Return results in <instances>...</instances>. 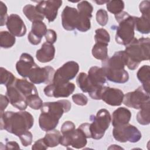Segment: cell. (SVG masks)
Wrapping results in <instances>:
<instances>
[{"instance_id": "25", "label": "cell", "mask_w": 150, "mask_h": 150, "mask_svg": "<svg viewBox=\"0 0 150 150\" xmlns=\"http://www.w3.org/2000/svg\"><path fill=\"white\" fill-rule=\"evenodd\" d=\"M137 76L138 80L142 84L143 88L149 93L150 84V67L148 65H144L138 70Z\"/></svg>"}, {"instance_id": "45", "label": "cell", "mask_w": 150, "mask_h": 150, "mask_svg": "<svg viewBox=\"0 0 150 150\" xmlns=\"http://www.w3.org/2000/svg\"><path fill=\"white\" fill-rule=\"evenodd\" d=\"M0 100H1V111H4V110L8 106L9 100L7 96H4L2 94L0 95Z\"/></svg>"}, {"instance_id": "47", "label": "cell", "mask_w": 150, "mask_h": 150, "mask_svg": "<svg viewBox=\"0 0 150 150\" xmlns=\"http://www.w3.org/2000/svg\"><path fill=\"white\" fill-rule=\"evenodd\" d=\"M108 1H96V2L97 4H98V5H101V4H103L107 3Z\"/></svg>"}, {"instance_id": "46", "label": "cell", "mask_w": 150, "mask_h": 150, "mask_svg": "<svg viewBox=\"0 0 150 150\" xmlns=\"http://www.w3.org/2000/svg\"><path fill=\"white\" fill-rule=\"evenodd\" d=\"M20 147L18 144L15 141H7L5 145L6 149H19Z\"/></svg>"}, {"instance_id": "6", "label": "cell", "mask_w": 150, "mask_h": 150, "mask_svg": "<svg viewBox=\"0 0 150 150\" xmlns=\"http://www.w3.org/2000/svg\"><path fill=\"white\" fill-rule=\"evenodd\" d=\"M90 120L92 121L89 126L91 138L94 139L102 138L111 121L110 112L104 108L100 109L96 115L90 116Z\"/></svg>"}, {"instance_id": "14", "label": "cell", "mask_w": 150, "mask_h": 150, "mask_svg": "<svg viewBox=\"0 0 150 150\" xmlns=\"http://www.w3.org/2000/svg\"><path fill=\"white\" fill-rule=\"evenodd\" d=\"M62 4V1L59 0L40 1L38 2L36 8L38 12L46 18L49 22H52L56 18L58 9Z\"/></svg>"}, {"instance_id": "33", "label": "cell", "mask_w": 150, "mask_h": 150, "mask_svg": "<svg viewBox=\"0 0 150 150\" xmlns=\"http://www.w3.org/2000/svg\"><path fill=\"white\" fill-rule=\"evenodd\" d=\"M124 8V3L121 0L108 1L107 2V10L112 14L117 15L122 12Z\"/></svg>"}, {"instance_id": "16", "label": "cell", "mask_w": 150, "mask_h": 150, "mask_svg": "<svg viewBox=\"0 0 150 150\" xmlns=\"http://www.w3.org/2000/svg\"><path fill=\"white\" fill-rule=\"evenodd\" d=\"M79 19L77 9L66 6L62 13V24L63 28L71 31L77 28Z\"/></svg>"}, {"instance_id": "23", "label": "cell", "mask_w": 150, "mask_h": 150, "mask_svg": "<svg viewBox=\"0 0 150 150\" xmlns=\"http://www.w3.org/2000/svg\"><path fill=\"white\" fill-rule=\"evenodd\" d=\"M55 55V48L52 44L45 42L41 48L36 51L37 60L41 63H47L52 61Z\"/></svg>"}, {"instance_id": "32", "label": "cell", "mask_w": 150, "mask_h": 150, "mask_svg": "<svg viewBox=\"0 0 150 150\" xmlns=\"http://www.w3.org/2000/svg\"><path fill=\"white\" fill-rule=\"evenodd\" d=\"M94 40L96 43H100L108 46L110 40V36L108 32L103 28H99L95 31Z\"/></svg>"}, {"instance_id": "13", "label": "cell", "mask_w": 150, "mask_h": 150, "mask_svg": "<svg viewBox=\"0 0 150 150\" xmlns=\"http://www.w3.org/2000/svg\"><path fill=\"white\" fill-rule=\"evenodd\" d=\"M54 73V69L51 66L40 67L37 66L31 70L28 77L33 84H47L53 81Z\"/></svg>"}, {"instance_id": "40", "label": "cell", "mask_w": 150, "mask_h": 150, "mask_svg": "<svg viewBox=\"0 0 150 150\" xmlns=\"http://www.w3.org/2000/svg\"><path fill=\"white\" fill-rule=\"evenodd\" d=\"M139 11L142 15L149 16V9H150V2L149 1H142L139 6Z\"/></svg>"}, {"instance_id": "11", "label": "cell", "mask_w": 150, "mask_h": 150, "mask_svg": "<svg viewBox=\"0 0 150 150\" xmlns=\"http://www.w3.org/2000/svg\"><path fill=\"white\" fill-rule=\"evenodd\" d=\"M60 144L67 147L71 146L76 149L84 147L87 144V137L79 128L70 132L63 134Z\"/></svg>"}, {"instance_id": "26", "label": "cell", "mask_w": 150, "mask_h": 150, "mask_svg": "<svg viewBox=\"0 0 150 150\" xmlns=\"http://www.w3.org/2000/svg\"><path fill=\"white\" fill-rule=\"evenodd\" d=\"M135 29L142 34H149L150 32L149 16L143 15L141 17L134 16Z\"/></svg>"}, {"instance_id": "28", "label": "cell", "mask_w": 150, "mask_h": 150, "mask_svg": "<svg viewBox=\"0 0 150 150\" xmlns=\"http://www.w3.org/2000/svg\"><path fill=\"white\" fill-rule=\"evenodd\" d=\"M62 135L57 129H53L47 131L43 138L48 147H55L57 146L61 141Z\"/></svg>"}, {"instance_id": "34", "label": "cell", "mask_w": 150, "mask_h": 150, "mask_svg": "<svg viewBox=\"0 0 150 150\" xmlns=\"http://www.w3.org/2000/svg\"><path fill=\"white\" fill-rule=\"evenodd\" d=\"M1 77L0 83L1 84L5 85L6 87L12 84L16 78L12 73L8 71L4 67H1Z\"/></svg>"}, {"instance_id": "44", "label": "cell", "mask_w": 150, "mask_h": 150, "mask_svg": "<svg viewBox=\"0 0 150 150\" xmlns=\"http://www.w3.org/2000/svg\"><path fill=\"white\" fill-rule=\"evenodd\" d=\"M89 126H90V123H83L79 127V128L80 129H81L83 131V132L84 133L87 138H91Z\"/></svg>"}, {"instance_id": "17", "label": "cell", "mask_w": 150, "mask_h": 150, "mask_svg": "<svg viewBox=\"0 0 150 150\" xmlns=\"http://www.w3.org/2000/svg\"><path fill=\"white\" fill-rule=\"evenodd\" d=\"M6 94L9 103L13 107L21 111L27 108L28 104L26 97L18 90L13 83L6 87Z\"/></svg>"}, {"instance_id": "3", "label": "cell", "mask_w": 150, "mask_h": 150, "mask_svg": "<svg viewBox=\"0 0 150 150\" xmlns=\"http://www.w3.org/2000/svg\"><path fill=\"white\" fill-rule=\"evenodd\" d=\"M150 39L149 38H134L127 45L124 51L125 66L131 70L136 69L143 60L149 59Z\"/></svg>"}, {"instance_id": "1", "label": "cell", "mask_w": 150, "mask_h": 150, "mask_svg": "<svg viewBox=\"0 0 150 150\" xmlns=\"http://www.w3.org/2000/svg\"><path fill=\"white\" fill-rule=\"evenodd\" d=\"M71 107V103L67 100L43 103L39 118L40 128L46 132L54 129L63 114L69 112Z\"/></svg>"}, {"instance_id": "21", "label": "cell", "mask_w": 150, "mask_h": 150, "mask_svg": "<svg viewBox=\"0 0 150 150\" xmlns=\"http://www.w3.org/2000/svg\"><path fill=\"white\" fill-rule=\"evenodd\" d=\"M88 78L95 88L103 86L106 82V77L103 67L93 66L88 72Z\"/></svg>"}, {"instance_id": "8", "label": "cell", "mask_w": 150, "mask_h": 150, "mask_svg": "<svg viewBox=\"0 0 150 150\" xmlns=\"http://www.w3.org/2000/svg\"><path fill=\"white\" fill-rule=\"evenodd\" d=\"M149 93L142 87H139L135 91L129 92L124 96L123 103L125 105L134 109H141L147 103H150Z\"/></svg>"}, {"instance_id": "15", "label": "cell", "mask_w": 150, "mask_h": 150, "mask_svg": "<svg viewBox=\"0 0 150 150\" xmlns=\"http://www.w3.org/2000/svg\"><path fill=\"white\" fill-rule=\"evenodd\" d=\"M124 96L121 90L107 86H103L100 93V99L111 106L120 105L123 101Z\"/></svg>"}, {"instance_id": "39", "label": "cell", "mask_w": 150, "mask_h": 150, "mask_svg": "<svg viewBox=\"0 0 150 150\" xmlns=\"http://www.w3.org/2000/svg\"><path fill=\"white\" fill-rule=\"evenodd\" d=\"M19 138L21 139L22 144L24 146H29L32 142L33 136H32V133L29 131H27L26 132L23 133L22 135H21L20 137H19Z\"/></svg>"}, {"instance_id": "41", "label": "cell", "mask_w": 150, "mask_h": 150, "mask_svg": "<svg viewBox=\"0 0 150 150\" xmlns=\"http://www.w3.org/2000/svg\"><path fill=\"white\" fill-rule=\"evenodd\" d=\"M45 39L46 42L53 45L57 40V34L56 32L52 29H47L45 35Z\"/></svg>"}, {"instance_id": "19", "label": "cell", "mask_w": 150, "mask_h": 150, "mask_svg": "<svg viewBox=\"0 0 150 150\" xmlns=\"http://www.w3.org/2000/svg\"><path fill=\"white\" fill-rule=\"evenodd\" d=\"M37 66L30 54L23 53L21 55L19 60L16 64V69L21 76L28 77L31 70Z\"/></svg>"}, {"instance_id": "18", "label": "cell", "mask_w": 150, "mask_h": 150, "mask_svg": "<svg viewBox=\"0 0 150 150\" xmlns=\"http://www.w3.org/2000/svg\"><path fill=\"white\" fill-rule=\"evenodd\" d=\"M9 32L15 36L22 37L26 33V27L21 19L17 14H11L6 23Z\"/></svg>"}, {"instance_id": "4", "label": "cell", "mask_w": 150, "mask_h": 150, "mask_svg": "<svg viewBox=\"0 0 150 150\" xmlns=\"http://www.w3.org/2000/svg\"><path fill=\"white\" fill-rule=\"evenodd\" d=\"M124 51L116 52L114 55L102 62L106 79L116 83H125L129 80L128 73L125 70Z\"/></svg>"}, {"instance_id": "30", "label": "cell", "mask_w": 150, "mask_h": 150, "mask_svg": "<svg viewBox=\"0 0 150 150\" xmlns=\"http://www.w3.org/2000/svg\"><path fill=\"white\" fill-rule=\"evenodd\" d=\"M15 36L9 32L1 31L0 32V46L2 48L8 49L12 47L15 43Z\"/></svg>"}, {"instance_id": "35", "label": "cell", "mask_w": 150, "mask_h": 150, "mask_svg": "<svg viewBox=\"0 0 150 150\" xmlns=\"http://www.w3.org/2000/svg\"><path fill=\"white\" fill-rule=\"evenodd\" d=\"M26 102L28 105L34 110L40 109L43 103L38 94H32L26 97Z\"/></svg>"}, {"instance_id": "12", "label": "cell", "mask_w": 150, "mask_h": 150, "mask_svg": "<svg viewBox=\"0 0 150 150\" xmlns=\"http://www.w3.org/2000/svg\"><path fill=\"white\" fill-rule=\"evenodd\" d=\"M75 90V85L73 83H53L46 86L43 90L45 94L50 97H67Z\"/></svg>"}, {"instance_id": "22", "label": "cell", "mask_w": 150, "mask_h": 150, "mask_svg": "<svg viewBox=\"0 0 150 150\" xmlns=\"http://www.w3.org/2000/svg\"><path fill=\"white\" fill-rule=\"evenodd\" d=\"M131 118V111L125 107H119L112 114L111 123L114 127L127 124Z\"/></svg>"}, {"instance_id": "7", "label": "cell", "mask_w": 150, "mask_h": 150, "mask_svg": "<svg viewBox=\"0 0 150 150\" xmlns=\"http://www.w3.org/2000/svg\"><path fill=\"white\" fill-rule=\"evenodd\" d=\"M114 138L120 142H129L135 143L141 138V133L135 126L127 124L114 127L112 129Z\"/></svg>"}, {"instance_id": "24", "label": "cell", "mask_w": 150, "mask_h": 150, "mask_svg": "<svg viewBox=\"0 0 150 150\" xmlns=\"http://www.w3.org/2000/svg\"><path fill=\"white\" fill-rule=\"evenodd\" d=\"M13 84L18 90L26 97L32 94H38L36 87L33 83L28 81L26 79H15Z\"/></svg>"}, {"instance_id": "10", "label": "cell", "mask_w": 150, "mask_h": 150, "mask_svg": "<svg viewBox=\"0 0 150 150\" xmlns=\"http://www.w3.org/2000/svg\"><path fill=\"white\" fill-rule=\"evenodd\" d=\"M79 19L77 29L82 32H87L91 28L90 19L92 18L93 7L87 1H83L77 4Z\"/></svg>"}, {"instance_id": "20", "label": "cell", "mask_w": 150, "mask_h": 150, "mask_svg": "<svg viewBox=\"0 0 150 150\" xmlns=\"http://www.w3.org/2000/svg\"><path fill=\"white\" fill-rule=\"evenodd\" d=\"M47 29L46 25L42 21L32 22L31 31L28 35L29 42L33 45L39 44L43 36H45Z\"/></svg>"}, {"instance_id": "29", "label": "cell", "mask_w": 150, "mask_h": 150, "mask_svg": "<svg viewBox=\"0 0 150 150\" xmlns=\"http://www.w3.org/2000/svg\"><path fill=\"white\" fill-rule=\"evenodd\" d=\"M91 53L96 59L104 61L108 59V48L104 45L96 43L92 48Z\"/></svg>"}, {"instance_id": "2", "label": "cell", "mask_w": 150, "mask_h": 150, "mask_svg": "<svg viewBox=\"0 0 150 150\" xmlns=\"http://www.w3.org/2000/svg\"><path fill=\"white\" fill-rule=\"evenodd\" d=\"M1 130L5 129L18 137L29 131L33 125L34 118L27 111H1Z\"/></svg>"}, {"instance_id": "27", "label": "cell", "mask_w": 150, "mask_h": 150, "mask_svg": "<svg viewBox=\"0 0 150 150\" xmlns=\"http://www.w3.org/2000/svg\"><path fill=\"white\" fill-rule=\"evenodd\" d=\"M23 12L26 17L32 22L36 21H42L45 16L36 9V6L31 5H26L23 8Z\"/></svg>"}, {"instance_id": "38", "label": "cell", "mask_w": 150, "mask_h": 150, "mask_svg": "<svg viewBox=\"0 0 150 150\" xmlns=\"http://www.w3.org/2000/svg\"><path fill=\"white\" fill-rule=\"evenodd\" d=\"M7 7L6 5L2 1L0 2V25L2 26L6 23L8 19Z\"/></svg>"}, {"instance_id": "42", "label": "cell", "mask_w": 150, "mask_h": 150, "mask_svg": "<svg viewBox=\"0 0 150 150\" xmlns=\"http://www.w3.org/2000/svg\"><path fill=\"white\" fill-rule=\"evenodd\" d=\"M75 125L74 124L70 121H65L62 125L61 127V132L62 134L70 132L74 129H75Z\"/></svg>"}, {"instance_id": "5", "label": "cell", "mask_w": 150, "mask_h": 150, "mask_svg": "<svg viewBox=\"0 0 150 150\" xmlns=\"http://www.w3.org/2000/svg\"><path fill=\"white\" fill-rule=\"evenodd\" d=\"M115 18L118 23L116 30L115 41L120 45L127 46L135 38L134 16L122 11L115 15Z\"/></svg>"}, {"instance_id": "37", "label": "cell", "mask_w": 150, "mask_h": 150, "mask_svg": "<svg viewBox=\"0 0 150 150\" xmlns=\"http://www.w3.org/2000/svg\"><path fill=\"white\" fill-rule=\"evenodd\" d=\"M72 100L76 104L81 106L86 105L88 103L87 97L84 94L81 93L73 94L72 96Z\"/></svg>"}, {"instance_id": "36", "label": "cell", "mask_w": 150, "mask_h": 150, "mask_svg": "<svg viewBox=\"0 0 150 150\" xmlns=\"http://www.w3.org/2000/svg\"><path fill=\"white\" fill-rule=\"evenodd\" d=\"M96 21L102 26L106 25L108 21V16L107 11L103 9H98L96 13Z\"/></svg>"}, {"instance_id": "9", "label": "cell", "mask_w": 150, "mask_h": 150, "mask_svg": "<svg viewBox=\"0 0 150 150\" xmlns=\"http://www.w3.org/2000/svg\"><path fill=\"white\" fill-rule=\"evenodd\" d=\"M79 70V64L74 61H69L59 68L54 73L52 83H68L77 75Z\"/></svg>"}, {"instance_id": "43", "label": "cell", "mask_w": 150, "mask_h": 150, "mask_svg": "<svg viewBox=\"0 0 150 150\" xmlns=\"http://www.w3.org/2000/svg\"><path fill=\"white\" fill-rule=\"evenodd\" d=\"M48 146L46 144L43 138L37 140L32 146V149L33 150H42L47 149Z\"/></svg>"}, {"instance_id": "31", "label": "cell", "mask_w": 150, "mask_h": 150, "mask_svg": "<svg viewBox=\"0 0 150 150\" xmlns=\"http://www.w3.org/2000/svg\"><path fill=\"white\" fill-rule=\"evenodd\" d=\"M150 103H147L143 107L137 114V120L139 124L144 125H148L150 123Z\"/></svg>"}]
</instances>
